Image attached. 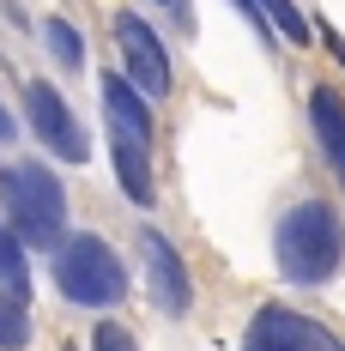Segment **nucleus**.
I'll return each mask as SVG.
<instances>
[{
  "mask_svg": "<svg viewBox=\"0 0 345 351\" xmlns=\"http://www.w3.org/2000/svg\"><path fill=\"white\" fill-rule=\"evenodd\" d=\"M340 248H345V224H340V212L327 206V200H297L273 230L278 273L291 285H321L340 267Z\"/></svg>",
  "mask_w": 345,
  "mask_h": 351,
  "instance_id": "obj_1",
  "label": "nucleus"
},
{
  "mask_svg": "<svg viewBox=\"0 0 345 351\" xmlns=\"http://www.w3.org/2000/svg\"><path fill=\"white\" fill-rule=\"evenodd\" d=\"M55 285L79 309H115L128 297V267L115 261V248L104 237H67L55 254Z\"/></svg>",
  "mask_w": 345,
  "mask_h": 351,
  "instance_id": "obj_2",
  "label": "nucleus"
},
{
  "mask_svg": "<svg viewBox=\"0 0 345 351\" xmlns=\"http://www.w3.org/2000/svg\"><path fill=\"white\" fill-rule=\"evenodd\" d=\"M0 206H6L12 230H19L25 243H43V248H55L61 224H67V194H61V182L43 170V164H12V170H0Z\"/></svg>",
  "mask_w": 345,
  "mask_h": 351,
  "instance_id": "obj_3",
  "label": "nucleus"
},
{
  "mask_svg": "<svg viewBox=\"0 0 345 351\" xmlns=\"http://www.w3.org/2000/svg\"><path fill=\"white\" fill-rule=\"evenodd\" d=\"M242 351H345L321 321L297 315V309H285V303H267V309H254L248 321V339Z\"/></svg>",
  "mask_w": 345,
  "mask_h": 351,
  "instance_id": "obj_4",
  "label": "nucleus"
},
{
  "mask_svg": "<svg viewBox=\"0 0 345 351\" xmlns=\"http://www.w3.org/2000/svg\"><path fill=\"white\" fill-rule=\"evenodd\" d=\"M25 115H31V128H36V140L49 145L61 164H85L91 158V140L79 134V121H73V109L49 91V85H25Z\"/></svg>",
  "mask_w": 345,
  "mask_h": 351,
  "instance_id": "obj_5",
  "label": "nucleus"
},
{
  "mask_svg": "<svg viewBox=\"0 0 345 351\" xmlns=\"http://www.w3.org/2000/svg\"><path fill=\"white\" fill-rule=\"evenodd\" d=\"M115 43H121V55H128V79H134L145 97H164V91H170V55H164V43L152 36V25H145L139 12H115Z\"/></svg>",
  "mask_w": 345,
  "mask_h": 351,
  "instance_id": "obj_6",
  "label": "nucleus"
},
{
  "mask_svg": "<svg viewBox=\"0 0 345 351\" xmlns=\"http://www.w3.org/2000/svg\"><path fill=\"white\" fill-rule=\"evenodd\" d=\"M139 254H145V273H152V297H158V309H164V315H188L194 285H188V267H182V254L170 248V237L139 230Z\"/></svg>",
  "mask_w": 345,
  "mask_h": 351,
  "instance_id": "obj_7",
  "label": "nucleus"
},
{
  "mask_svg": "<svg viewBox=\"0 0 345 351\" xmlns=\"http://www.w3.org/2000/svg\"><path fill=\"white\" fill-rule=\"evenodd\" d=\"M104 115H109V128H115V140L145 145V152H152V109H145V97H139L134 79L104 73Z\"/></svg>",
  "mask_w": 345,
  "mask_h": 351,
  "instance_id": "obj_8",
  "label": "nucleus"
},
{
  "mask_svg": "<svg viewBox=\"0 0 345 351\" xmlns=\"http://www.w3.org/2000/svg\"><path fill=\"white\" fill-rule=\"evenodd\" d=\"M309 121H315V145L327 152V164H333V176L345 182V97L321 85V91L309 97Z\"/></svg>",
  "mask_w": 345,
  "mask_h": 351,
  "instance_id": "obj_9",
  "label": "nucleus"
},
{
  "mask_svg": "<svg viewBox=\"0 0 345 351\" xmlns=\"http://www.w3.org/2000/svg\"><path fill=\"white\" fill-rule=\"evenodd\" d=\"M115 176H121V188H128L134 206H152V152L145 145L115 140Z\"/></svg>",
  "mask_w": 345,
  "mask_h": 351,
  "instance_id": "obj_10",
  "label": "nucleus"
},
{
  "mask_svg": "<svg viewBox=\"0 0 345 351\" xmlns=\"http://www.w3.org/2000/svg\"><path fill=\"white\" fill-rule=\"evenodd\" d=\"M31 346V315H25V297L0 285V351H25Z\"/></svg>",
  "mask_w": 345,
  "mask_h": 351,
  "instance_id": "obj_11",
  "label": "nucleus"
},
{
  "mask_svg": "<svg viewBox=\"0 0 345 351\" xmlns=\"http://www.w3.org/2000/svg\"><path fill=\"white\" fill-rule=\"evenodd\" d=\"M43 43H49V55H55L67 73L85 67V43H79V31H73L67 19H49V25H43Z\"/></svg>",
  "mask_w": 345,
  "mask_h": 351,
  "instance_id": "obj_12",
  "label": "nucleus"
},
{
  "mask_svg": "<svg viewBox=\"0 0 345 351\" xmlns=\"http://www.w3.org/2000/svg\"><path fill=\"white\" fill-rule=\"evenodd\" d=\"M0 285L6 291H19L25 297V285H31V267H25V248H19V237L0 224Z\"/></svg>",
  "mask_w": 345,
  "mask_h": 351,
  "instance_id": "obj_13",
  "label": "nucleus"
},
{
  "mask_svg": "<svg viewBox=\"0 0 345 351\" xmlns=\"http://www.w3.org/2000/svg\"><path fill=\"white\" fill-rule=\"evenodd\" d=\"M261 12L278 25V36H291V43H309V19L297 12V0H261Z\"/></svg>",
  "mask_w": 345,
  "mask_h": 351,
  "instance_id": "obj_14",
  "label": "nucleus"
},
{
  "mask_svg": "<svg viewBox=\"0 0 345 351\" xmlns=\"http://www.w3.org/2000/svg\"><path fill=\"white\" fill-rule=\"evenodd\" d=\"M91 351H139L134 333L121 327V321H97V333H91Z\"/></svg>",
  "mask_w": 345,
  "mask_h": 351,
  "instance_id": "obj_15",
  "label": "nucleus"
},
{
  "mask_svg": "<svg viewBox=\"0 0 345 351\" xmlns=\"http://www.w3.org/2000/svg\"><path fill=\"white\" fill-rule=\"evenodd\" d=\"M0 140H12V121H6V109H0Z\"/></svg>",
  "mask_w": 345,
  "mask_h": 351,
  "instance_id": "obj_16",
  "label": "nucleus"
},
{
  "mask_svg": "<svg viewBox=\"0 0 345 351\" xmlns=\"http://www.w3.org/2000/svg\"><path fill=\"white\" fill-rule=\"evenodd\" d=\"M164 6H176V0H164Z\"/></svg>",
  "mask_w": 345,
  "mask_h": 351,
  "instance_id": "obj_17",
  "label": "nucleus"
}]
</instances>
